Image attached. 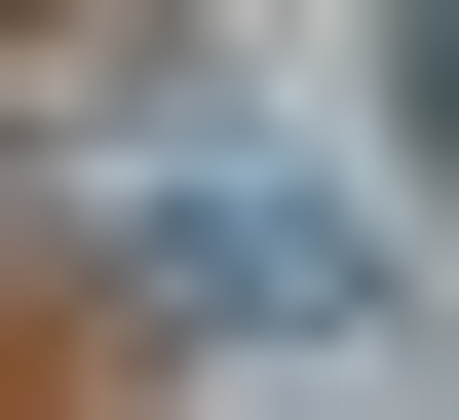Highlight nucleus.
<instances>
[{"instance_id":"obj_1","label":"nucleus","mask_w":459,"mask_h":420,"mask_svg":"<svg viewBox=\"0 0 459 420\" xmlns=\"http://www.w3.org/2000/svg\"><path fill=\"white\" fill-rule=\"evenodd\" d=\"M115 306H192V344H344L383 268H344L307 192H230V153H115Z\"/></svg>"}]
</instances>
